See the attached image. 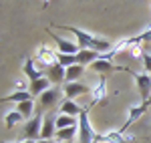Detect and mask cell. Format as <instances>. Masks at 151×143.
I'll return each mask as SVG.
<instances>
[{"mask_svg":"<svg viewBox=\"0 0 151 143\" xmlns=\"http://www.w3.org/2000/svg\"><path fill=\"white\" fill-rule=\"evenodd\" d=\"M67 32L70 34H75V40L79 42V47L81 50L85 48H91V50H97L99 55H107L109 50H113V42L109 40V38H103V36H97L93 32H89V30H83L79 26H63Z\"/></svg>","mask_w":151,"mask_h":143,"instance_id":"6da1fadb","label":"cell"},{"mask_svg":"<svg viewBox=\"0 0 151 143\" xmlns=\"http://www.w3.org/2000/svg\"><path fill=\"white\" fill-rule=\"evenodd\" d=\"M63 101H65V91H63V87H55V85L48 89L47 93H42L38 97V105H40V109L45 113H50L57 107H60Z\"/></svg>","mask_w":151,"mask_h":143,"instance_id":"7a4b0ae2","label":"cell"},{"mask_svg":"<svg viewBox=\"0 0 151 143\" xmlns=\"http://www.w3.org/2000/svg\"><path fill=\"white\" fill-rule=\"evenodd\" d=\"M79 143H95L97 141V133H95L91 119H89V111H85L79 117Z\"/></svg>","mask_w":151,"mask_h":143,"instance_id":"3957f363","label":"cell"},{"mask_svg":"<svg viewBox=\"0 0 151 143\" xmlns=\"http://www.w3.org/2000/svg\"><path fill=\"white\" fill-rule=\"evenodd\" d=\"M57 57H58V52L52 47H48V45H40V47L36 48L35 60L38 63V67H40V69H45V67L50 69L52 65H57Z\"/></svg>","mask_w":151,"mask_h":143,"instance_id":"277c9868","label":"cell"},{"mask_svg":"<svg viewBox=\"0 0 151 143\" xmlns=\"http://www.w3.org/2000/svg\"><path fill=\"white\" fill-rule=\"evenodd\" d=\"M48 32H50V36L55 38V45H57L58 55H79V52H81V47H79L77 40L65 38V36H60V34H55L52 30H48Z\"/></svg>","mask_w":151,"mask_h":143,"instance_id":"5b68a950","label":"cell"},{"mask_svg":"<svg viewBox=\"0 0 151 143\" xmlns=\"http://www.w3.org/2000/svg\"><path fill=\"white\" fill-rule=\"evenodd\" d=\"M42 119H45V115H38V113H36L32 119L24 121V123H22V135H24V139H35V141L40 139Z\"/></svg>","mask_w":151,"mask_h":143,"instance_id":"8992f818","label":"cell"},{"mask_svg":"<svg viewBox=\"0 0 151 143\" xmlns=\"http://www.w3.org/2000/svg\"><path fill=\"white\" fill-rule=\"evenodd\" d=\"M133 79H135V85H137V91H139L143 103H149L151 99V75L149 73H133Z\"/></svg>","mask_w":151,"mask_h":143,"instance_id":"52a82bcc","label":"cell"},{"mask_svg":"<svg viewBox=\"0 0 151 143\" xmlns=\"http://www.w3.org/2000/svg\"><path fill=\"white\" fill-rule=\"evenodd\" d=\"M63 91H65V99H70V101H79L81 97L91 95V87L85 83H65Z\"/></svg>","mask_w":151,"mask_h":143,"instance_id":"ba28073f","label":"cell"},{"mask_svg":"<svg viewBox=\"0 0 151 143\" xmlns=\"http://www.w3.org/2000/svg\"><path fill=\"white\" fill-rule=\"evenodd\" d=\"M45 119H42V129H40V139H55L57 137V115L55 111L50 113H42Z\"/></svg>","mask_w":151,"mask_h":143,"instance_id":"9c48e42d","label":"cell"},{"mask_svg":"<svg viewBox=\"0 0 151 143\" xmlns=\"http://www.w3.org/2000/svg\"><path fill=\"white\" fill-rule=\"evenodd\" d=\"M89 69L97 75H101V77H105V75H109L113 71H127V67H117V65H113V60H105L101 57H99V60H95Z\"/></svg>","mask_w":151,"mask_h":143,"instance_id":"30bf717a","label":"cell"},{"mask_svg":"<svg viewBox=\"0 0 151 143\" xmlns=\"http://www.w3.org/2000/svg\"><path fill=\"white\" fill-rule=\"evenodd\" d=\"M87 111L85 105H81L79 101H70V99H65L63 103H60V107H58V113H63V115H70V117H81L83 113Z\"/></svg>","mask_w":151,"mask_h":143,"instance_id":"8fae6325","label":"cell"},{"mask_svg":"<svg viewBox=\"0 0 151 143\" xmlns=\"http://www.w3.org/2000/svg\"><path fill=\"white\" fill-rule=\"evenodd\" d=\"M22 73H24V77H26L30 83H35V81H38V79H42V77H45V73H42V69H40V67H38V63L35 60V57L24 60Z\"/></svg>","mask_w":151,"mask_h":143,"instance_id":"7c38bea8","label":"cell"},{"mask_svg":"<svg viewBox=\"0 0 151 143\" xmlns=\"http://www.w3.org/2000/svg\"><path fill=\"white\" fill-rule=\"evenodd\" d=\"M147 105H149V103H139V105H133V107H129L127 121H125V125L121 127V131L125 133V131L129 129V127H131V125L135 123V121H137V119H141V117L145 115V111H147Z\"/></svg>","mask_w":151,"mask_h":143,"instance_id":"4fadbf2b","label":"cell"},{"mask_svg":"<svg viewBox=\"0 0 151 143\" xmlns=\"http://www.w3.org/2000/svg\"><path fill=\"white\" fill-rule=\"evenodd\" d=\"M47 79L50 81V83L55 85V87H63L65 85V75H67V69L65 67H60V65H52L50 69H47Z\"/></svg>","mask_w":151,"mask_h":143,"instance_id":"5bb4252c","label":"cell"},{"mask_svg":"<svg viewBox=\"0 0 151 143\" xmlns=\"http://www.w3.org/2000/svg\"><path fill=\"white\" fill-rule=\"evenodd\" d=\"M105 97H107V79L99 77V81L91 87V99H93V103H99Z\"/></svg>","mask_w":151,"mask_h":143,"instance_id":"9a60e30c","label":"cell"},{"mask_svg":"<svg viewBox=\"0 0 151 143\" xmlns=\"http://www.w3.org/2000/svg\"><path fill=\"white\" fill-rule=\"evenodd\" d=\"M50 87H52V83L48 81L47 75H45L42 79H38V81H35V83H30L28 91H30V95H32V97H36V99H38V97L42 95V93H47Z\"/></svg>","mask_w":151,"mask_h":143,"instance_id":"2e32d148","label":"cell"},{"mask_svg":"<svg viewBox=\"0 0 151 143\" xmlns=\"http://www.w3.org/2000/svg\"><path fill=\"white\" fill-rule=\"evenodd\" d=\"M85 71H87V67H83V65L69 67L67 75H65V83H81V79L85 77Z\"/></svg>","mask_w":151,"mask_h":143,"instance_id":"e0dca14e","label":"cell"},{"mask_svg":"<svg viewBox=\"0 0 151 143\" xmlns=\"http://www.w3.org/2000/svg\"><path fill=\"white\" fill-rule=\"evenodd\" d=\"M73 139H79V125L69 127V129H58L57 137H55L57 143H67V141H73Z\"/></svg>","mask_w":151,"mask_h":143,"instance_id":"ac0fdd59","label":"cell"},{"mask_svg":"<svg viewBox=\"0 0 151 143\" xmlns=\"http://www.w3.org/2000/svg\"><path fill=\"white\" fill-rule=\"evenodd\" d=\"M99 57H101V55H99L97 50L85 48V50H81V52L77 55V60H79V65H83V67H87V69H89L95 60H99Z\"/></svg>","mask_w":151,"mask_h":143,"instance_id":"d6986e66","label":"cell"},{"mask_svg":"<svg viewBox=\"0 0 151 143\" xmlns=\"http://www.w3.org/2000/svg\"><path fill=\"white\" fill-rule=\"evenodd\" d=\"M30 99H35V97L30 95V91H12L10 95L2 97V103H14V105H18V103H24V101H30Z\"/></svg>","mask_w":151,"mask_h":143,"instance_id":"ffe728a7","label":"cell"},{"mask_svg":"<svg viewBox=\"0 0 151 143\" xmlns=\"http://www.w3.org/2000/svg\"><path fill=\"white\" fill-rule=\"evenodd\" d=\"M14 109H16V111H18V113H20V115L24 117V121L32 119V117L36 115V113H35V99H30V101H24V103H18V105H16Z\"/></svg>","mask_w":151,"mask_h":143,"instance_id":"44dd1931","label":"cell"},{"mask_svg":"<svg viewBox=\"0 0 151 143\" xmlns=\"http://www.w3.org/2000/svg\"><path fill=\"white\" fill-rule=\"evenodd\" d=\"M22 123H24V117L16 109H10V111L4 113V125H6V127L12 129V127H16V125H22Z\"/></svg>","mask_w":151,"mask_h":143,"instance_id":"7402d4cb","label":"cell"},{"mask_svg":"<svg viewBox=\"0 0 151 143\" xmlns=\"http://www.w3.org/2000/svg\"><path fill=\"white\" fill-rule=\"evenodd\" d=\"M75 125H79V119H77V117L63 115V113L57 115V131L58 129H69V127H75Z\"/></svg>","mask_w":151,"mask_h":143,"instance_id":"603a6c76","label":"cell"},{"mask_svg":"<svg viewBox=\"0 0 151 143\" xmlns=\"http://www.w3.org/2000/svg\"><path fill=\"white\" fill-rule=\"evenodd\" d=\"M105 141L109 143H125V133L121 131V129H115V131H107L101 135Z\"/></svg>","mask_w":151,"mask_h":143,"instance_id":"cb8c5ba5","label":"cell"},{"mask_svg":"<svg viewBox=\"0 0 151 143\" xmlns=\"http://www.w3.org/2000/svg\"><path fill=\"white\" fill-rule=\"evenodd\" d=\"M57 63L60 65V67H65V69H69V67H73V65H79L77 55H58Z\"/></svg>","mask_w":151,"mask_h":143,"instance_id":"d4e9b609","label":"cell"},{"mask_svg":"<svg viewBox=\"0 0 151 143\" xmlns=\"http://www.w3.org/2000/svg\"><path fill=\"white\" fill-rule=\"evenodd\" d=\"M141 63H143V67H145V73H149V75H151V55H149V52L143 55Z\"/></svg>","mask_w":151,"mask_h":143,"instance_id":"484cf974","label":"cell"},{"mask_svg":"<svg viewBox=\"0 0 151 143\" xmlns=\"http://www.w3.org/2000/svg\"><path fill=\"white\" fill-rule=\"evenodd\" d=\"M38 143H57L55 139H38Z\"/></svg>","mask_w":151,"mask_h":143,"instance_id":"4316f807","label":"cell"},{"mask_svg":"<svg viewBox=\"0 0 151 143\" xmlns=\"http://www.w3.org/2000/svg\"><path fill=\"white\" fill-rule=\"evenodd\" d=\"M18 143H38V141H35V139H20Z\"/></svg>","mask_w":151,"mask_h":143,"instance_id":"83f0119b","label":"cell"},{"mask_svg":"<svg viewBox=\"0 0 151 143\" xmlns=\"http://www.w3.org/2000/svg\"><path fill=\"white\" fill-rule=\"evenodd\" d=\"M95 143H109V141H105V139L101 137V135H97V141H95Z\"/></svg>","mask_w":151,"mask_h":143,"instance_id":"f1b7e54d","label":"cell"},{"mask_svg":"<svg viewBox=\"0 0 151 143\" xmlns=\"http://www.w3.org/2000/svg\"><path fill=\"white\" fill-rule=\"evenodd\" d=\"M4 143H12V141H4Z\"/></svg>","mask_w":151,"mask_h":143,"instance_id":"f546056e","label":"cell"},{"mask_svg":"<svg viewBox=\"0 0 151 143\" xmlns=\"http://www.w3.org/2000/svg\"><path fill=\"white\" fill-rule=\"evenodd\" d=\"M67 143H73V141H67Z\"/></svg>","mask_w":151,"mask_h":143,"instance_id":"4dcf8cb0","label":"cell"}]
</instances>
